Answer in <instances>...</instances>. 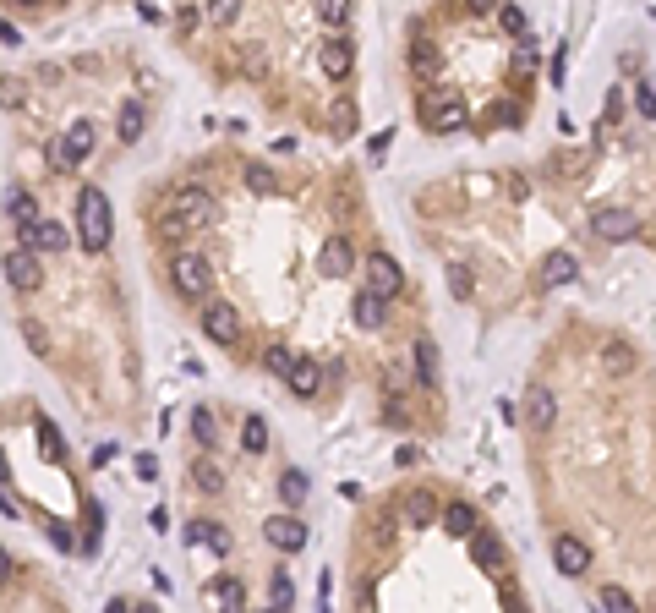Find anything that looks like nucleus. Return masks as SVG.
I'll use <instances>...</instances> for the list:
<instances>
[{"mask_svg": "<svg viewBox=\"0 0 656 613\" xmlns=\"http://www.w3.org/2000/svg\"><path fill=\"white\" fill-rule=\"evenodd\" d=\"M318 11H323L328 28H345L350 22V0H318Z\"/></svg>", "mask_w": 656, "mask_h": 613, "instance_id": "nucleus-36", "label": "nucleus"}, {"mask_svg": "<svg viewBox=\"0 0 656 613\" xmlns=\"http://www.w3.org/2000/svg\"><path fill=\"white\" fill-rule=\"evenodd\" d=\"M115 132H121V143H137V137H143V104L137 99L121 104V126H115Z\"/></svg>", "mask_w": 656, "mask_h": 613, "instance_id": "nucleus-23", "label": "nucleus"}, {"mask_svg": "<svg viewBox=\"0 0 656 613\" xmlns=\"http://www.w3.org/2000/svg\"><path fill=\"white\" fill-rule=\"evenodd\" d=\"M635 99H640V115L656 121V88H651V83H635Z\"/></svg>", "mask_w": 656, "mask_h": 613, "instance_id": "nucleus-47", "label": "nucleus"}, {"mask_svg": "<svg viewBox=\"0 0 656 613\" xmlns=\"http://www.w3.org/2000/svg\"><path fill=\"white\" fill-rule=\"evenodd\" d=\"M241 0H208V22H236Z\"/></svg>", "mask_w": 656, "mask_h": 613, "instance_id": "nucleus-44", "label": "nucleus"}, {"mask_svg": "<svg viewBox=\"0 0 656 613\" xmlns=\"http://www.w3.org/2000/svg\"><path fill=\"white\" fill-rule=\"evenodd\" d=\"M383 312H389V307H383L378 291H361V296H356V323H361V329H378Z\"/></svg>", "mask_w": 656, "mask_h": 613, "instance_id": "nucleus-22", "label": "nucleus"}, {"mask_svg": "<svg viewBox=\"0 0 656 613\" xmlns=\"http://www.w3.org/2000/svg\"><path fill=\"white\" fill-rule=\"evenodd\" d=\"M492 6H498V0H471V11H492Z\"/></svg>", "mask_w": 656, "mask_h": 613, "instance_id": "nucleus-53", "label": "nucleus"}, {"mask_svg": "<svg viewBox=\"0 0 656 613\" xmlns=\"http://www.w3.org/2000/svg\"><path fill=\"white\" fill-rule=\"evenodd\" d=\"M410 66H416L421 77H432V72H438V50H432L427 39H416V44H410Z\"/></svg>", "mask_w": 656, "mask_h": 613, "instance_id": "nucleus-32", "label": "nucleus"}, {"mask_svg": "<svg viewBox=\"0 0 656 613\" xmlns=\"http://www.w3.org/2000/svg\"><path fill=\"white\" fill-rule=\"evenodd\" d=\"M531 72H536V50L520 44V50H514V77H531Z\"/></svg>", "mask_w": 656, "mask_h": 613, "instance_id": "nucleus-45", "label": "nucleus"}, {"mask_svg": "<svg viewBox=\"0 0 656 613\" xmlns=\"http://www.w3.org/2000/svg\"><path fill=\"white\" fill-rule=\"evenodd\" d=\"M0 482H11V466H6V455H0Z\"/></svg>", "mask_w": 656, "mask_h": 613, "instance_id": "nucleus-54", "label": "nucleus"}, {"mask_svg": "<svg viewBox=\"0 0 656 613\" xmlns=\"http://www.w3.org/2000/svg\"><path fill=\"white\" fill-rule=\"evenodd\" d=\"M421 115H427V126H432V132H443V137L465 126V104H460V99H449L443 88H432V94L421 99Z\"/></svg>", "mask_w": 656, "mask_h": 613, "instance_id": "nucleus-4", "label": "nucleus"}, {"mask_svg": "<svg viewBox=\"0 0 656 613\" xmlns=\"http://www.w3.org/2000/svg\"><path fill=\"white\" fill-rule=\"evenodd\" d=\"M285 384H290V395L296 400H312L323 389V367L312 362V356H296V362H290V373H285Z\"/></svg>", "mask_w": 656, "mask_h": 613, "instance_id": "nucleus-13", "label": "nucleus"}, {"mask_svg": "<svg viewBox=\"0 0 656 613\" xmlns=\"http://www.w3.org/2000/svg\"><path fill=\"white\" fill-rule=\"evenodd\" d=\"M350 66H356V50H350V39H345V33H334V39L323 44V72L334 77V83H345V77H350Z\"/></svg>", "mask_w": 656, "mask_h": 613, "instance_id": "nucleus-14", "label": "nucleus"}, {"mask_svg": "<svg viewBox=\"0 0 656 613\" xmlns=\"http://www.w3.org/2000/svg\"><path fill=\"white\" fill-rule=\"evenodd\" d=\"M246 187H252L257 198H274V192H279V176H274L268 165H252V170H246Z\"/></svg>", "mask_w": 656, "mask_h": 613, "instance_id": "nucleus-29", "label": "nucleus"}, {"mask_svg": "<svg viewBox=\"0 0 656 613\" xmlns=\"http://www.w3.org/2000/svg\"><path fill=\"white\" fill-rule=\"evenodd\" d=\"M307 493H312L307 471H285V477H279V499H285L290 510H296V504H307Z\"/></svg>", "mask_w": 656, "mask_h": 613, "instance_id": "nucleus-21", "label": "nucleus"}, {"mask_svg": "<svg viewBox=\"0 0 656 613\" xmlns=\"http://www.w3.org/2000/svg\"><path fill=\"white\" fill-rule=\"evenodd\" d=\"M602 367H607L613 378L635 373V351H629V345H607V351H602Z\"/></svg>", "mask_w": 656, "mask_h": 613, "instance_id": "nucleus-25", "label": "nucleus"}, {"mask_svg": "<svg viewBox=\"0 0 656 613\" xmlns=\"http://www.w3.org/2000/svg\"><path fill=\"white\" fill-rule=\"evenodd\" d=\"M449 291L460 296V302L476 291V280H471V269H465V263H449Z\"/></svg>", "mask_w": 656, "mask_h": 613, "instance_id": "nucleus-38", "label": "nucleus"}, {"mask_svg": "<svg viewBox=\"0 0 656 613\" xmlns=\"http://www.w3.org/2000/svg\"><path fill=\"white\" fill-rule=\"evenodd\" d=\"M11 575H17V564H11V553L0 548V592H6V586H11Z\"/></svg>", "mask_w": 656, "mask_h": 613, "instance_id": "nucleus-49", "label": "nucleus"}, {"mask_svg": "<svg viewBox=\"0 0 656 613\" xmlns=\"http://www.w3.org/2000/svg\"><path fill=\"white\" fill-rule=\"evenodd\" d=\"M39 449H44V460H66V449H61V433H55L50 422H39Z\"/></svg>", "mask_w": 656, "mask_h": 613, "instance_id": "nucleus-39", "label": "nucleus"}, {"mask_svg": "<svg viewBox=\"0 0 656 613\" xmlns=\"http://www.w3.org/2000/svg\"><path fill=\"white\" fill-rule=\"evenodd\" d=\"M6 214H11V225H17L22 247H33V230H39V203H33V192L11 187L6 192Z\"/></svg>", "mask_w": 656, "mask_h": 613, "instance_id": "nucleus-8", "label": "nucleus"}, {"mask_svg": "<svg viewBox=\"0 0 656 613\" xmlns=\"http://www.w3.org/2000/svg\"><path fill=\"white\" fill-rule=\"evenodd\" d=\"M22 340H28V351H33V356H50V334H44V323L22 318Z\"/></svg>", "mask_w": 656, "mask_h": 613, "instance_id": "nucleus-34", "label": "nucleus"}, {"mask_svg": "<svg viewBox=\"0 0 656 613\" xmlns=\"http://www.w3.org/2000/svg\"><path fill=\"white\" fill-rule=\"evenodd\" d=\"M416 367H421V384L438 389V351H432V340H416Z\"/></svg>", "mask_w": 656, "mask_h": 613, "instance_id": "nucleus-26", "label": "nucleus"}, {"mask_svg": "<svg viewBox=\"0 0 656 613\" xmlns=\"http://www.w3.org/2000/svg\"><path fill=\"white\" fill-rule=\"evenodd\" d=\"M328 115H334V132H356V104L350 99H334V110Z\"/></svg>", "mask_w": 656, "mask_h": 613, "instance_id": "nucleus-42", "label": "nucleus"}, {"mask_svg": "<svg viewBox=\"0 0 656 613\" xmlns=\"http://www.w3.org/2000/svg\"><path fill=\"white\" fill-rule=\"evenodd\" d=\"M192 482H197L203 493H219V488H225V477H219V466H197V471H192Z\"/></svg>", "mask_w": 656, "mask_h": 613, "instance_id": "nucleus-43", "label": "nucleus"}, {"mask_svg": "<svg viewBox=\"0 0 656 613\" xmlns=\"http://www.w3.org/2000/svg\"><path fill=\"white\" fill-rule=\"evenodd\" d=\"M50 542H55V548H66V553H72V531H66V526H50Z\"/></svg>", "mask_w": 656, "mask_h": 613, "instance_id": "nucleus-51", "label": "nucleus"}, {"mask_svg": "<svg viewBox=\"0 0 656 613\" xmlns=\"http://www.w3.org/2000/svg\"><path fill=\"white\" fill-rule=\"evenodd\" d=\"M186 542H192V548H214L219 559L230 553V531L214 526V520H192V526H186Z\"/></svg>", "mask_w": 656, "mask_h": 613, "instance_id": "nucleus-16", "label": "nucleus"}, {"mask_svg": "<svg viewBox=\"0 0 656 613\" xmlns=\"http://www.w3.org/2000/svg\"><path fill=\"white\" fill-rule=\"evenodd\" d=\"M241 444L252 449V455H263V449H268V422H263V416H246V427H241Z\"/></svg>", "mask_w": 656, "mask_h": 613, "instance_id": "nucleus-30", "label": "nucleus"}, {"mask_svg": "<svg viewBox=\"0 0 656 613\" xmlns=\"http://www.w3.org/2000/svg\"><path fill=\"white\" fill-rule=\"evenodd\" d=\"M318 269L328 274V280H345V274L350 269H356V252H350V241H328V247H323V258H318Z\"/></svg>", "mask_w": 656, "mask_h": 613, "instance_id": "nucleus-17", "label": "nucleus"}, {"mask_svg": "<svg viewBox=\"0 0 656 613\" xmlns=\"http://www.w3.org/2000/svg\"><path fill=\"white\" fill-rule=\"evenodd\" d=\"M367 291H378L383 302H389V296H400V291H405L400 263H394V258H383V252H378V258H367Z\"/></svg>", "mask_w": 656, "mask_h": 613, "instance_id": "nucleus-10", "label": "nucleus"}, {"mask_svg": "<svg viewBox=\"0 0 656 613\" xmlns=\"http://www.w3.org/2000/svg\"><path fill=\"white\" fill-rule=\"evenodd\" d=\"M33 252H66V225L61 219H39V230H33Z\"/></svg>", "mask_w": 656, "mask_h": 613, "instance_id": "nucleus-20", "label": "nucleus"}, {"mask_svg": "<svg viewBox=\"0 0 656 613\" xmlns=\"http://www.w3.org/2000/svg\"><path fill=\"white\" fill-rule=\"evenodd\" d=\"M394 460H400V466H421V449L416 444H400V455H394Z\"/></svg>", "mask_w": 656, "mask_h": 613, "instance_id": "nucleus-50", "label": "nucleus"}, {"mask_svg": "<svg viewBox=\"0 0 656 613\" xmlns=\"http://www.w3.org/2000/svg\"><path fill=\"white\" fill-rule=\"evenodd\" d=\"M268 597H274V608H296V581H290L285 570H274V581H268Z\"/></svg>", "mask_w": 656, "mask_h": 613, "instance_id": "nucleus-31", "label": "nucleus"}, {"mask_svg": "<svg viewBox=\"0 0 656 613\" xmlns=\"http://www.w3.org/2000/svg\"><path fill=\"white\" fill-rule=\"evenodd\" d=\"M0 44H17V28H6V22H0Z\"/></svg>", "mask_w": 656, "mask_h": 613, "instance_id": "nucleus-52", "label": "nucleus"}, {"mask_svg": "<svg viewBox=\"0 0 656 613\" xmlns=\"http://www.w3.org/2000/svg\"><path fill=\"white\" fill-rule=\"evenodd\" d=\"M208 592H214V597H219V603H225V608H241L246 586L236 581V575H214V586H208Z\"/></svg>", "mask_w": 656, "mask_h": 613, "instance_id": "nucleus-27", "label": "nucleus"}, {"mask_svg": "<svg viewBox=\"0 0 656 613\" xmlns=\"http://www.w3.org/2000/svg\"><path fill=\"white\" fill-rule=\"evenodd\" d=\"M443 526H449V537H465V542H471V531L482 526V515H476L471 504H449V510H443Z\"/></svg>", "mask_w": 656, "mask_h": 613, "instance_id": "nucleus-19", "label": "nucleus"}, {"mask_svg": "<svg viewBox=\"0 0 656 613\" xmlns=\"http://www.w3.org/2000/svg\"><path fill=\"white\" fill-rule=\"evenodd\" d=\"M263 537L274 542L279 553H301V548H307V526H301L296 515H274V520L263 526Z\"/></svg>", "mask_w": 656, "mask_h": 613, "instance_id": "nucleus-12", "label": "nucleus"}, {"mask_svg": "<svg viewBox=\"0 0 656 613\" xmlns=\"http://www.w3.org/2000/svg\"><path fill=\"white\" fill-rule=\"evenodd\" d=\"M22 6H39V0H22Z\"/></svg>", "mask_w": 656, "mask_h": 613, "instance_id": "nucleus-55", "label": "nucleus"}, {"mask_svg": "<svg viewBox=\"0 0 656 613\" xmlns=\"http://www.w3.org/2000/svg\"><path fill=\"white\" fill-rule=\"evenodd\" d=\"M186 230H192V219H186V214H175V208L159 219V236H164V241H181Z\"/></svg>", "mask_w": 656, "mask_h": 613, "instance_id": "nucleus-37", "label": "nucleus"}, {"mask_svg": "<svg viewBox=\"0 0 656 613\" xmlns=\"http://www.w3.org/2000/svg\"><path fill=\"white\" fill-rule=\"evenodd\" d=\"M405 520H410V526H427V520H438L432 493H410V499H405Z\"/></svg>", "mask_w": 656, "mask_h": 613, "instance_id": "nucleus-24", "label": "nucleus"}, {"mask_svg": "<svg viewBox=\"0 0 656 613\" xmlns=\"http://www.w3.org/2000/svg\"><path fill=\"white\" fill-rule=\"evenodd\" d=\"M602 608L607 613H629V608H635V597H629L624 586H602Z\"/></svg>", "mask_w": 656, "mask_h": 613, "instance_id": "nucleus-40", "label": "nucleus"}, {"mask_svg": "<svg viewBox=\"0 0 656 613\" xmlns=\"http://www.w3.org/2000/svg\"><path fill=\"white\" fill-rule=\"evenodd\" d=\"M290 362H296V351H285V345H268V356H263V367L274 378H285L290 373Z\"/></svg>", "mask_w": 656, "mask_h": 613, "instance_id": "nucleus-35", "label": "nucleus"}, {"mask_svg": "<svg viewBox=\"0 0 656 613\" xmlns=\"http://www.w3.org/2000/svg\"><path fill=\"white\" fill-rule=\"evenodd\" d=\"M0 104H6V110H17V104H22V83H17V77H0Z\"/></svg>", "mask_w": 656, "mask_h": 613, "instance_id": "nucleus-46", "label": "nucleus"}, {"mask_svg": "<svg viewBox=\"0 0 656 613\" xmlns=\"http://www.w3.org/2000/svg\"><path fill=\"white\" fill-rule=\"evenodd\" d=\"M553 416H558V400L547 389H531V427H547Z\"/></svg>", "mask_w": 656, "mask_h": 613, "instance_id": "nucleus-28", "label": "nucleus"}, {"mask_svg": "<svg viewBox=\"0 0 656 613\" xmlns=\"http://www.w3.org/2000/svg\"><path fill=\"white\" fill-rule=\"evenodd\" d=\"M553 564H558V575H569V581H580V575L591 570V548H585L580 537H569V531H564V537L553 542Z\"/></svg>", "mask_w": 656, "mask_h": 613, "instance_id": "nucleus-9", "label": "nucleus"}, {"mask_svg": "<svg viewBox=\"0 0 656 613\" xmlns=\"http://www.w3.org/2000/svg\"><path fill=\"white\" fill-rule=\"evenodd\" d=\"M110 236H115L110 198H104L99 187H82V192H77V241H82V252H93V258H99V252L110 247Z\"/></svg>", "mask_w": 656, "mask_h": 613, "instance_id": "nucleus-1", "label": "nucleus"}, {"mask_svg": "<svg viewBox=\"0 0 656 613\" xmlns=\"http://www.w3.org/2000/svg\"><path fill=\"white\" fill-rule=\"evenodd\" d=\"M520 121V110H514V104H498V110H492V126H514Z\"/></svg>", "mask_w": 656, "mask_h": 613, "instance_id": "nucleus-48", "label": "nucleus"}, {"mask_svg": "<svg viewBox=\"0 0 656 613\" xmlns=\"http://www.w3.org/2000/svg\"><path fill=\"white\" fill-rule=\"evenodd\" d=\"M88 154H93V126H88V121L66 126L61 143H50V165H55V170H72V165H82Z\"/></svg>", "mask_w": 656, "mask_h": 613, "instance_id": "nucleus-3", "label": "nucleus"}, {"mask_svg": "<svg viewBox=\"0 0 656 613\" xmlns=\"http://www.w3.org/2000/svg\"><path fill=\"white\" fill-rule=\"evenodd\" d=\"M6 280H11V291H22V296H33L44 285V269H39V258H33V247L6 252Z\"/></svg>", "mask_w": 656, "mask_h": 613, "instance_id": "nucleus-5", "label": "nucleus"}, {"mask_svg": "<svg viewBox=\"0 0 656 613\" xmlns=\"http://www.w3.org/2000/svg\"><path fill=\"white\" fill-rule=\"evenodd\" d=\"M170 280H175V291L181 296H208V285H214V269H208V258L203 252H192V247H175V258H170Z\"/></svg>", "mask_w": 656, "mask_h": 613, "instance_id": "nucleus-2", "label": "nucleus"}, {"mask_svg": "<svg viewBox=\"0 0 656 613\" xmlns=\"http://www.w3.org/2000/svg\"><path fill=\"white\" fill-rule=\"evenodd\" d=\"M498 22L514 33V39H525V33H531V22H525V11H520V6H503V11H498Z\"/></svg>", "mask_w": 656, "mask_h": 613, "instance_id": "nucleus-41", "label": "nucleus"}, {"mask_svg": "<svg viewBox=\"0 0 656 613\" xmlns=\"http://www.w3.org/2000/svg\"><path fill=\"white\" fill-rule=\"evenodd\" d=\"M203 329L214 345H241V312L230 302H208L203 307Z\"/></svg>", "mask_w": 656, "mask_h": 613, "instance_id": "nucleus-6", "label": "nucleus"}, {"mask_svg": "<svg viewBox=\"0 0 656 613\" xmlns=\"http://www.w3.org/2000/svg\"><path fill=\"white\" fill-rule=\"evenodd\" d=\"M471 559L482 564V570H503V542L492 537V531L476 526V531H471Z\"/></svg>", "mask_w": 656, "mask_h": 613, "instance_id": "nucleus-18", "label": "nucleus"}, {"mask_svg": "<svg viewBox=\"0 0 656 613\" xmlns=\"http://www.w3.org/2000/svg\"><path fill=\"white\" fill-rule=\"evenodd\" d=\"M175 214H186V219H192V225H214V219H219V203L214 198H208V192L203 187H181V192H175Z\"/></svg>", "mask_w": 656, "mask_h": 613, "instance_id": "nucleus-11", "label": "nucleus"}, {"mask_svg": "<svg viewBox=\"0 0 656 613\" xmlns=\"http://www.w3.org/2000/svg\"><path fill=\"white\" fill-rule=\"evenodd\" d=\"M192 433H197V444H214V438H219V427H214V411H208V406H197L192 411Z\"/></svg>", "mask_w": 656, "mask_h": 613, "instance_id": "nucleus-33", "label": "nucleus"}, {"mask_svg": "<svg viewBox=\"0 0 656 613\" xmlns=\"http://www.w3.org/2000/svg\"><path fill=\"white\" fill-rule=\"evenodd\" d=\"M574 280H580V258H574V252H553V258L542 263V285H547V291L574 285Z\"/></svg>", "mask_w": 656, "mask_h": 613, "instance_id": "nucleus-15", "label": "nucleus"}, {"mask_svg": "<svg viewBox=\"0 0 656 613\" xmlns=\"http://www.w3.org/2000/svg\"><path fill=\"white\" fill-rule=\"evenodd\" d=\"M591 230L607 241V247H618V241H635V230H640V219L629 214V208H602V214L591 219Z\"/></svg>", "mask_w": 656, "mask_h": 613, "instance_id": "nucleus-7", "label": "nucleus"}]
</instances>
